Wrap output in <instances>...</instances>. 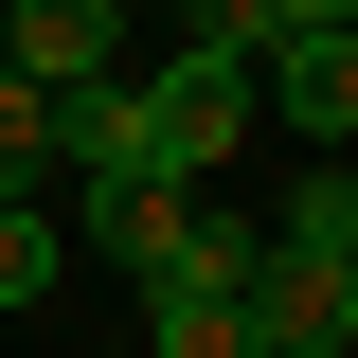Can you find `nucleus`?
I'll return each instance as SVG.
<instances>
[{
  "instance_id": "nucleus-1",
  "label": "nucleus",
  "mask_w": 358,
  "mask_h": 358,
  "mask_svg": "<svg viewBox=\"0 0 358 358\" xmlns=\"http://www.w3.org/2000/svg\"><path fill=\"white\" fill-rule=\"evenodd\" d=\"M126 126L162 179H215L233 143H251V54H143L126 72Z\"/></svg>"
},
{
  "instance_id": "nucleus-2",
  "label": "nucleus",
  "mask_w": 358,
  "mask_h": 358,
  "mask_svg": "<svg viewBox=\"0 0 358 358\" xmlns=\"http://www.w3.org/2000/svg\"><path fill=\"white\" fill-rule=\"evenodd\" d=\"M251 126H287L305 162H341V126H358V18H322V36H268V54H251Z\"/></svg>"
},
{
  "instance_id": "nucleus-3",
  "label": "nucleus",
  "mask_w": 358,
  "mask_h": 358,
  "mask_svg": "<svg viewBox=\"0 0 358 358\" xmlns=\"http://www.w3.org/2000/svg\"><path fill=\"white\" fill-rule=\"evenodd\" d=\"M0 72H36V90L126 72V0H0Z\"/></svg>"
},
{
  "instance_id": "nucleus-4",
  "label": "nucleus",
  "mask_w": 358,
  "mask_h": 358,
  "mask_svg": "<svg viewBox=\"0 0 358 358\" xmlns=\"http://www.w3.org/2000/svg\"><path fill=\"white\" fill-rule=\"evenodd\" d=\"M36 108H54V179H162V162H143V126H126V72L36 90Z\"/></svg>"
},
{
  "instance_id": "nucleus-5",
  "label": "nucleus",
  "mask_w": 358,
  "mask_h": 358,
  "mask_svg": "<svg viewBox=\"0 0 358 358\" xmlns=\"http://www.w3.org/2000/svg\"><path fill=\"white\" fill-rule=\"evenodd\" d=\"M251 251H287V268H358V179H341V162H305L287 197H268Z\"/></svg>"
},
{
  "instance_id": "nucleus-6",
  "label": "nucleus",
  "mask_w": 358,
  "mask_h": 358,
  "mask_svg": "<svg viewBox=\"0 0 358 358\" xmlns=\"http://www.w3.org/2000/svg\"><path fill=\"white\" fill-rule=\"evenodd\" d=\"M90 233H108L126 268H162L179 233H197V179H90Z\"/></svg>"
},
{
  "instance_id": "nucleus-7",
  "label": "nucleus",
  "mask_w": 358,
  "mask_h": 358,
  "mask_svg": "<svg viewBox=\"0 0 358 358\" xmlns=\"http://www.w3.org/2000/svg\"><path fill=\"white\" fill-rule=\"evenodd\" d=\"M143 358H251V287H143Z\"/></svg>"
},
{
  "instance_id": "nucleus-8",
  "label": "nucleus",
  "mask_w": 358,
  "mask_h": 358,
  "mask_svg": "<svg viewBox=\"0 0 358 358\" xmlns=\"http://www.w3.org/2000/svg\"><path fill=\"white\" fill-rule=\"evenodd\" d=\"M54 268H72V251H54V215H36V197H0V322H36Z\"/></svg>"
},
{
  "instance_id": "nucleus-9",
  "label": "nucleus",
  "mask_w": 358,
  "mask_h": 358,
  "mask_svg": "<svg viewBox=\"0 0 358 358\" xmlns=\"http://www.w3.org/2000/svg\"><path fill=\"white\" fill-rule=\"evenodd\" d=\"M54 179V108H36V72H0V197H36Z\"/></svg>"
},
{
  "instance_id": "nucleus-10",
  "label": "nucleus",
  "mask_w": 358,
  "mask_h": 358,
  "mask_svg": "<svg viewBox=\"0 0 358 358\" xmlns=\"http://www.w3.org/2000/svg\"><path fill=\"white\" fill-rule=\"evenodd\" d=\"M322 18H358V0H251V54L268 36H322Z\"/></svg>"
}]
</instances>
